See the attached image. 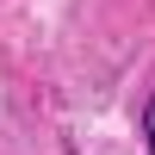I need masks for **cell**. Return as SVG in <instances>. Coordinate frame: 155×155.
Segmentation results:
<instances>
[{"label": "cell", "mask_w": 155, "mask_h": 155, "mask_svg": "<svg viewBox=\"0 0 155 155\" xmlns=\"http://www.w3.org/2000/svg\"><path fill=\"white\" fill-rule=\"evenodd\" d=\"M143 137H149V155H155V99H149V112H143Z\"/></svg>", "instance_id": "cell-1"}]
</instances>
